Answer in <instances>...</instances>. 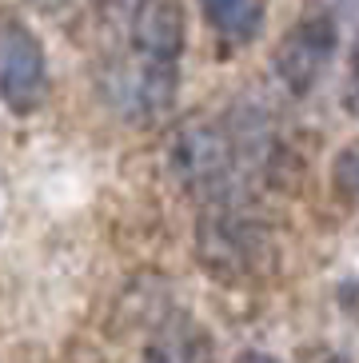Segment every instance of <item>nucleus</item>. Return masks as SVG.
<instances>
[{
  "label": "nucleus",
  "instance_id": "obj_5",
  "mask_svg": "<svg viewBox=\"0 0 359 363\" xmlns=\"http://www.w3.org/2000/svg\"><path fill=\"white\" fill-rule=\"evenodd\" d=\"M196 343H200V335H196V328L188 335V323L160 331V340L148 347V363H200Z\"/></svg>",
  "mask_w": 359,
  "mask_h": 363
},
{
  "label": "nucleus",
  "instance_id": "obj_7",
  "mask_svg": "<svg viewBox=\"0 0 359 363\" xmlns=\"http://www.w3.org/2000/svg\"><path fill=\"white\" fill-rule=\"evenodd\" d=\"M348 108L359 112V36L351 44V88H348Z\"/></svg>",
  "mask_w": 359,
  "mask_h": 363
},
{
  "label": "nucleus",
  "instance_id": "obj_2",
  "mask_svg": "<svg viewBox=\"0 0 359 363\" xmlns=\"http://www.w3.org/2000/svg\"><path fill=\"white\" fill-rule=\"evenodd\" d=\"M48 100V56L28 24H0V104L12 116H32Z\"/></svg>",
  "mask_w": 359,
  "mask_h": 363
},
{
  "label": "nucleus",
  "instance_id": "obj_3",
  "mask_svg": "<svg viewBox=\"0 0 359 363\" xmlns=\"http://www.w3.org/2000/svg\"><path fill=\"white\" fill-rule=\"evenodd\" d=\"M336 44H339V33H336V21L331 16H319V12L316 16H304L280 40V48H275V76L284 80L287 92H299L304 96V92L316 88L324 68L331 65Z\"/></svg>",
  "mask_w": 359,
  "mask_h": 363
},
{
  "label": "nucleus",
  "instance_id": "obj_1",
  "mask_svg": "<svg viewBox=\"0 0 359 363\" xmlns=\"http://www.w3.org/2000/svg\"><path fill=\"white\" fill-rule=\"evenodd\" d=\"M184 56V9L180 0H136L132 9V56L108 68V96L128 120H156L176 100Z\"/></svg>",
  "mask_w": 359,
  "mask_h": 363
},
{
  "label": "nucleus",
  "instance_id": "obj_9",
  "mask_svg": "<svg viewBox=\"0 0 359 363\" xmlns=\"http://www.w3.org/2000/svg\"><path fill=\"white\" fill-rule=\"evenodd\" d=\"M32 4H36V9H44V12H56L64 0H32Z\"/></svg>",
  "mask_w": 359,
  "mask_h": 363
},
{
  "label": "nucleus",
  "instance_id": "obj_6",
  "mask_svg": "<svg viewBox=\"0 0 359 363\" xmlns=\"http://www.w3.org/2000/svg\"><path fill=\"white\" fill-rule=\"evenodd\" d=\"M331 180H336L339 196H359V144L343 148L331 164Z\"/></svg>",
  "mask_w": 359,
  "mask_h": 363
},
{
  "label": "nucleus",
  "instance_id": "obj_8",
  "mask_svg": "<svg viewBox=\"0 0 359 363\" xmlns=\"http://www.w3.org/2000/svg\"><path fill=\"white\" fill-rule=\"evenodd\" d=\"M236 363H284V359H275L272 352H240Z\"/></svg>",
  "mask_w": 359,
  "mask_h": 363
},
{
  "label": "nucleus",
  "instance_id": "obj_4",
  "mask_svg": "<svg viewBox=\"0 0 359 363\" xmlns=\"http://www.w3.org/2000/svg\"><path fill=\"white\" fill-rule=\"evenodd\" d=\"M204 21L216 28V36L228 44H252L264 33L267 0H196Z\"/></svg>",
  "mask_w": 359,
  "mask_h": 363
}]
</instances>
